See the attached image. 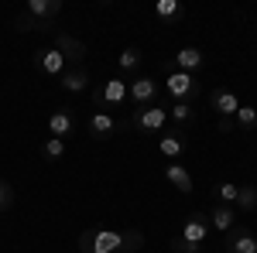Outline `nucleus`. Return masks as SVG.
<instances>
[{"label": "nucleus", "instance_id": "obj_1", "mask_svg": "<svg viewBox=\"0 0 257 253\" xmlns=\"http://www.w3.org/2000/svg\"><path fill=\"white\" fill-rule=\"evenodd\" d=\"M123 233L117 229H86L79 236V253H120Z\"/></svg>", "mask_w": 257, "mask_h": 253}, {"label": "nucleus", "instance_id": "obj_2", "mask_svg": "<svg viewBox=\"0 0 257 253\" xmlns=\"http://www.w3.org/2000/svg\"><path fill=\"white\" fill-rule=\"evenodd\" d=\"M131 99V82L123 76H110L103 86H99L96 93H93V103H96V110H110V106H123Z\"/></svg>", "mask_w": 257, "mask_h": 253}, {"label": "nucleus", "instance_id": "obj_3", "mask_svg": "<svg viewBox=\"0 0 257 253\" xmlns=\"http://www.w3.org/2000/svg\"><path fill=\"white\" fill-rule=\"evenodd\" d=\"M165 93L175 99V103H189V99L199 93V82L196 76H189V72H178V69H165Z\"/></svg>", "mask_w": 257, "mask_h": 253}, {"label": "nucleus", "instance_id": "obj_4", "mask_svg": "<svg viewBox=\"0 0 257 253\" xmlns=\"http://www.w3.org/2000/svg\"><path fill=\"white\" fill-rule=\"evenodd\" d=\"M165 120H168V106H144V110H134V117H131V127H138L144 134H158L165 130Z\"/></svg>", "mask_w": 257, "mask_h": 253}, {"label": "nucleus", "instance_id": "obj_5", "mask_svg": "<svg viewBox=\"0 0 257 253\" xmlns=\"http://www.w3.org/2000/svg\"><path fill=\"white\" fill-rule=\"evenodd\" d=\"M206 236H209V215L202 212H192L189 219H185V226H182V233H178V239L182 243H189V246H202L206 243Z\"/></svg>", "mask_w": 257, "mask_h": 253}, {"label": "nucleus", "instance_id": "obj_6", "mask_svg": "<svg viewBox=\"0 0 257 253\" xmlns=\"http://www.w3.org/2000/svg\"><path fill=\"white\" fill-rule=\"evenodd\" d=\"M35 69H38V72H45V76H52V79H62V72L69 69V62H65V55H62L59 48L52 45V48L35 52Z\"/></svg>", "mask_w": 257, "mask_h": 253}, {"label": "nucleus", "instance_id": "obj_7", "mask_svg": "<svg viewBox=\"0 0 257 253\" xmlns=\"http://www.w3.org/2000/svg\"><path fill=\"white\" fill-rule=\"evenodd\" d=\"M209 106L216 110V117L233 120V117H237V110H240V96L233 93V89L219 86V89H213V93H209Z\"/></svg>", "mask_w": 257, "mask_h": 253}, {"label": "nucleus", "instance_id": "obj_8", "mask_svg": "<svg viewBox=\"0 0 257 253\" xmlns=\"http://www.w3.org/2000/svg\"><path fill=\"white\" fill-rule=\"evenodd\" d=\"M59 11H62V0H28V7H24V14L35 21L41 31H48V24Z\"/></svg>", "mask_w": 257, "mask_h": 253}, {"label": "nucleus", "instance_id": "obj_9", "mask_svg": "<svg viewBox=\"0 0 257 253\" xmlns=\"http://www.w3.org/2000/svg\"><path fill=\"white\" fill-rule=\"evenodd\" d=\"M158 93H161V86H158V79H151V76H141L131 82V103L134 106H155Z\"/></svg>", "mask_w": 257, "mask_h": 253}, {"label": "nucleus", "instance_id": "obj_10", "mask_svg": "<svg viewBox=\"0 0 257 253\" xmlns=\"http://www.w3.org/2000/svg\"><path fill=\"white\" fill-rule=\"evenodd\" d=\"M86 134L93 137V140H106V137L117 134V120L113 113H106V110H93L89 120H86Z\"/></svg>", "mask_w": 257, "mask_h": 253}, {"label": "nucleus", "instance_id": "obj_11", "mask_svg": "<svg viewBox=\"0 0 257 253\" xmlns=\"http://www.w3.org/2000/svg\"><path fill=\"white\" fill-rule=\"evenodd\" d=\"M79 130V117L72 113V110H55L52 117H48V134L59 137V140H65L69 134H76Z\"/></svg>", "mask_w": 257, "mask_h": 253}, {"label": "nucleus", "instance_id": "obj_12", "mask_svg": "<svg viewBox=\"0 0 257 253\" xmlns=\"http://www.w3.org/2000/svg\"><path fill=\"white\" fill-rule=\"evenodd\" d=\"M55 48L65 55L69 69H82V59H86V45L82 41H76L72 35H55Z\"/></svg>", "mask_w": 257, "mask_h": 253}, {"label": "nucleus", "instance_id": "obj_13", "mask_svg": "<svg viewBox=\"0 0 257 253\" xmlns=\"http://www.w3.org/2000/svg\"><path fill=\"white\" fill-rule=\"evenodd\" d=\"M158 151L165 157H172V161H178V157L185 154V134H182V130H165V137H161L158 140Z\"/></svg>", "mask_w": 257, "mask_h": 253}, {"label": "nucleus", "instance_id": "obj_14", "mask_svg": "<svg viewBox=\"0 0 257 253\" xmlns=\"http://www.w3.org/2000/svg\"><path fill=\"white\" fill-rule=\"evenodd\" d=\"M172 69L196 76V69H202V52H199V48H178L175 59H172Z\"/></svg>", "mask_w": 257, "mask_h": 253}, {"label": "nucleus", "instance_id": "obj_15", "mask_svg": "<svg viewBox=\"0 0 257 253\" xmlns=\"http://www.w3.org/2000/svg\"><path fill=\"white\" fill-rule=\"evenodd\" d=\"M226 253H257V236L233 226V233L226 239Z\"/></svg>", "mask_w": 257, "mask_h": 253}, {"label": "nucleus", "instance_id": "obj_16", "mask_svg": "<svg viewBox=\"0 0 257 253\" xmlns=\"http://www.w3.org/2000/svg\"><path fill=\"white\" fill-rule=\"evenodd\" d=\"M165 178H168V185H175V192H182V195L192 192V175H189L185 164H168L165 168Z\"/></svg>", "mask_w": 257, "mask_h": 253}, {"label": "nucleus", "instance_id": "obj_17", "mask_svg": "<svg viewBox=\"0 0 257 253\" xmlns=\"http://www.w3.org/2000/svg\"><path fill=\"white\" fill-rule=\"evenodd\" d=\"M62 89L65 93H86L89 89V72L86 69H65L62 72Z\"/></svg>", "mask_w": 257, "mask_h": 253}, {"label": "nucleus", "instance_id": "obj_18", "mask_svg": "<svg viewBox=\"0 0 257 253\" xmlns=\"http://www.w3.org/2000/svg\"><path fill=\"white\" fill-rule=\"evenodd\" d=\"M237 226V212L230 209V205H216L213 215H209V229H216V233H230Z\"/></svg>", "mask_w": 257, "mask_h": 253}, {"label": "nucleus", "instance_id": "obj_19", "mask_svg": "<svg viewBox=\"0 0 257 253\" xmlns=\"http://www.w3.org/2000/svg\"><path fill=\"white\" fill-rule=\"evenodd\" d=\"M168 117L175 120V123H178V130H182V127L196 123V110H192L189 103H172V106H168Z\"/></svg>", "mask_w": 257, "mask_h": 253}, {"label": "nucleus", "instance_id": "obj_20", "mask_svg": "<svg viewBox=\"0 0 257 253\" xmlns=\"http://www.w3.org/2000/svg\"><path fill=\"white\" fill-rule=\"evenodd\" d=\"M141 48L138 45H127L123 52H120V59H117V65H120V72H138V65H141Z\"/></svg>", "mask_w": 257, "mask_h": 253}, {"label": "nucleus", "instance_id": "obj_21", "mask_svg": "<svg viewBox=\"0 0 257 253\" xmlns=\"http://www.w3.org/2000/svg\"><path fill=\"white\" fill-rule=\"evenodd\" d=\"M233 123H237L240 130H257V106H250V103H240L237 117H233Z\"/></svg>", "mask_w": 257, "mask_h": 253}, {"label": "nucleus", "instance_id": "obj_22", "mask_svg": "<svg viewBox=\"0 0 257 253\" xmlns=\"http://www.w3.org/2000/svg\"><path fill=\"white\" fill-rule=\"evenodd\" d=\"M237 205L243 209V212H254V209H257V185H240Z\"/></svg>", "mask_w": 257, "mask_h": 253}, {"label": "nucleus", "instance_id": "obj_23", "mask_svg": "<svg viewBox=\"0 0 257 253\" xmlns=\"http://www.w3.org/2000/svg\"><path fill=\"white\" fill-rule=\"evenodd\" d=\"M155 14H158L161 21H175L178 14H182V4H178V0H158V4H155Z\"/></svg>", "mask_w": 257, "mask_h": 253}, {"label": "nucleus", "instance_id": "obj_24", "mask_svg": "<svg viewBox=\"0 0 257 253\" xmlns=\"http://www.w3.org/2000/svg\"><path fill=\"white\" fill-rule=\"evenodd\" d=\"M141 246H144V233H141V229L123 233V246H120V253H141Z\"/></svg>", "mask_w": 257, "mask_h": 253}, {"label": "nucleus", "instance_id": "obj_25", "mask_svg": "<svg viewBox=\"0 0 257 253\" xmlns=\"http://www.w3.org/2000/svg\"><path fill=\"white\" fill-rule=\"evenodd\" d=\"M213 192H216V198L223 202V205H230V202H237V192H240V185H233V181H219V185L213 188Z\"/></svg>", "mask_w": 257, "mask_h": 253}, {"label": "nucleus", "instance_id": "obj_26", "mask_svg": "<svg viewBox=\"0 0 257 253\" xmlns=\"http://www.w3.org/2000/svg\"><path fill=\"white\" fill-rule=\"evenodd\" d=\"M41 154L48 157V161H59V157L65 154V140H59V137H48V140H45V147H41Z\"/></svg>", "mask_w": 257, "mask_h": 253}, {"label": "nucleus", "instance_id": "obj_27", "mask_svg": "<svg viewBox=\"0 0 257 253\" xmlns=\"http://www.w3.org/2000/svg\"><path fill=\"white\" fill-rule=\"evenodd\" d=\"M11 198H14V195H11V185H7V181H0V209H7V205H11Z\"/></svg>", "mask_w": 257, "mask_h": 253}, {"label": "nucleus", "instance_id": "obj_28", "mask_svg": "<svg viewBox=\"0 0 257 253\" xmlns=\"http://www.w3.org/2000/svg\"><path fill=\"white\" fill-rule=\"evenodd\" d=\"M172 250H175V253H199L196 246H189V243H182L178 236H175V239H172Z\"/></svg>", "mask_w": 257, "mask_h": 253}, {"label": "nucleus", "instance_id": "obj_29", "mask_svg": "<svg viewBox=\"0 0 257 253\" xmlns=\"http://www.w3.org/2000/svg\"><path fill=\"white\" fill-rule=\"evenodd\" d=\"M219 130H223V134H233V130H237V123H233V120H223V117H219Z\"/></svg>", "mask_w": 257, "mask_h": 253}]
</instances>
